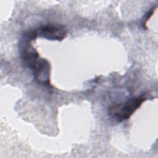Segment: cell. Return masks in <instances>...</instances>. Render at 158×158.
<instances>
[{
	"mask_svg": "<svg viewBox=\"0 0 158 158\" xmlns=\"http://www.w3.org/2000/svg\"><path fill=\"white\" fill-rule=\"evenodd\" d=\"M35 31L36 37L40 36L52 41H62L67 35L66 30L60 25H44L36 29Z\"/></svg>",
	"mask_w": 158,
	"mask_h": 158,
	"instance_id": "obj_3",
	"label": "cell"
},
{
	"mask_svg": "<svg viewBox=\"0 0 158 158\" xmlns=\"http://www.w3.org/2000/svg\"><path fill=\"white\" fill-rule=\"evenodd\" d=\"M146 99L145 94H143L132 97L124 102L111 106L109 108V114L112 118L118 122L125 121L130 118Z\"/></svg>",
	"mask_w": 158,
	"mask_h": 158,
	"instance_id": "obj_2",
	"label": "cell"
},
{
	"mask_svg": "<svg viewBox=\"0 0 158 158\" xmlns=\"http://www.w3.org/2000/svg\"><path fill=\"white\" fill-rule=\"evenodd\" d=\"M31 31L25 33L20 43L22 60L25 65L33 72L34 78L41 84L50 86V64L45 59L41 58L39 53L31 44L34 40Z\"/></svg>",
	"mask_w": 158,
	"mask_h": 158,
	"instance_id": "obj_1",
	"label": "cell"
},
{
	"mask_svg": "<svg viewBox=\"0 0 158 158\" xmlns=\"http://www.w3.org/2000/svg\"><path fill=\"white\" fill-rule=\"evenodd\" d=\"M156 8V6H155V7H152V8L147 12V14L145 15V16H144V19L143 20V22H142V25H143V27H145V28H146V23H147L148 20L149 19V18L151 17L152 14L154 13V12Z\"/></svg>",
	"mask_w": 158,
	"mask_h": 158,
	"instance_id": "obj_4",
	"label": "cell"
}]
</instances>
